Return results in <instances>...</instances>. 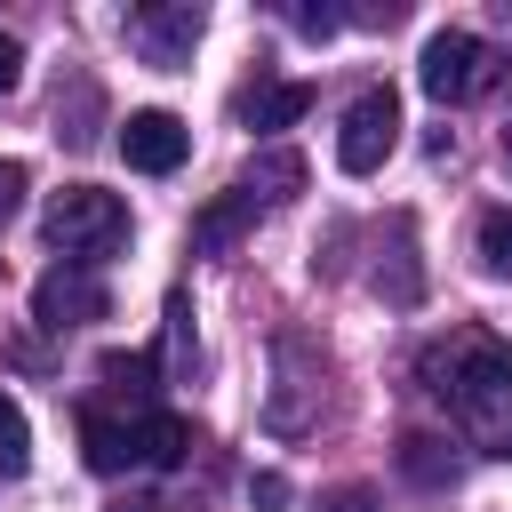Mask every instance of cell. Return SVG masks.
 <instances>
[{
    "label": "cell",
    "mask_w": 512,
    "mask_h": 512,
    "mask_svg": "<svg viewBox=\"0 0 512 512\" xmlns=\"http://www.w3.org/2000/svg\"><path fill=\"white\" fill-rule=\"evenodd\" d=\"M184 448H192V424H184V416H168V408L136 416V464L168 472V464H184Z\"/></svg>",
    "instance_id": "obj_11"
},
{
    "label": "cell",
    "mask_w": 512,
    "mask_h": 512,
    "mask_svg": "<svg viewBox=\"0 0 512 512\" xmlns=\"http://www.w3.org/2000/svg\"><path fill=\"white\" fill-rule=\"evenodd\" d=\"M80 456H88V472H128L136 464V424H120V416H104V408H80Z\"/></svg>",
    "instance_id": "obj_9"
},
{
    "label": "cell",
    "mask_w": 512,
    "mask_h": 512,
    "mask_svg": "<svg viewBox=\"0 0 512 512\" xmlns=\"http://www.w3.org/2000/svg\"><path fill=\"white\" fill-rule=\"evenodd\" d=\"M168 368L176 376L192 368V312H184V296H168Z\"/></svg>",
    "instance_id": "obj_17"
},
{
    "label": "cell",
    "mask_w": 512,
    "mask_h": 512,
    "mask_svg": "<svg viewBox=\"0 0 512 512\" xmlns=\"http://www.w3.org/2000/svg\"><path fill=\"white\" fill-rule=\"evenodd\" d=\"M248 496H256L264 512H280V504H288V480H280V472H256V480H248Z\"/></svg>",
    "instance_id": "obj_20"
},
{
    "label": "cell",
    "mask_w": 512,
    "mask_h": 512,
    "mask_svg": "<svg viewBox=\"0 0 512 512\" xmlns=\"http://www.w3.org/2000/svg\"><path fill=\"white\" fill-rule=\"evenodd\" d=\"M16 72H24V48H16V40H8V32H0V96H8V88H16Z\"/></svg>",
    "instance_id": "obj_22"
},
{
    "label": "cell",
    "mask_w": 512,
    "mask_h": 512,
    "mask_svg": "<svg viewBox=\"0 0 512 512\" xmlns=\"http://www.w3.org/2000/svg\"><path fill=\"white\" fill-rule=\"evenodd\" d=\"M200 24H208V16H200L192 0H176V8H136V16H128V40L144 48V64H160V72H176V64L192 56V40H200Z\"/></svg>",
    "instance_id": "obj_7"
},
{
    "label": "cell",
    "mask_w": 512,
    "mask_h": 512,
    "mask_svg": "<svg viewBox=\"0 0 512 512\" xmlns=\"http://www.w3.org/2000/svg\"><path fill=\"white\" fill-rule=\"evenodd\" d=\"M256 208H264V200H256L248 184H232L224 200H208V208L192 216V248H200V256H224V248H232V240L256 224Z\"/></svg>",
    "instance_id": "obj_8"
},
{
    "label": "cell",
    "mask_w": 512,
    "mask_h": 512,
    "mask_svg": "<svg viewBox=\"0 0 512 512\" xmlns=\"http://www.w3.org/2000/svg\"><path fill=\"white\" fill-rule=\"evenodd\" d=\"M400 144V96L392 88H360L344 104V136H336V168L344 176H376Z\"/></svg>",
    "instance_id": "obj_4"
},
{
    "label": "cell",
    "mask_w": 512,
    "mask_h": 512,
    "mask_svg": "<svg viewBox=\"0 0 512 512\" xmlns=\"http://www.w3.org/2000/svg\"><path fill=\"white\" fill-rule=\"evenodd\" d=\"M496 72H504V56H496L480 32H432V40H424V64H416L424 96H440V104H472V96H488Z\"/></svg>",
    "instance_id": "obj_3"
},
{
    "label": "cell",
    "mask_w": 512,
    "mask_h": 512,
    "mask_svg": "<svg viewBox=\"0 0 512 512\" xmlns=\"http://www.w3.org/2000/svg\"><path fill=\"white\" fill-rule=\"evenodd\" d=\"M240 184H248L256 200H288V192H304V160H296V152H272V160H256Z\"/></svg>",
    "instance_id": "obj_14"
},
{
    "label": "cell",
    "mask_w": 512,
    "mask_h": 512,
    "mask_svg": "<svg viewBox=\"0 0 512 512\" xmlns=\"http://www.w3.org/2000/svg\"><path fill=\"white\" fill-rule=\"evenodd\" d=\"M112 312V288H104V272L96 264H48L40 272V288H32V320L40 328H88V320H104Z\"/></svg>",
    "instance_id": "obj_5"
},
{
    "label": "cell",
    "mask_w": 512,
    "mask_h": 512,
    "mask_svg": "<svg viewBox=\"0 0 512 512\" xmlns=\"http://www.w3.org/2000/svg\"><path fill=\"white\" fill-rule=\"evenodd\" d=\"M320 512H376V488H336L320 496Z\"/></svg>",
    "instance_id": "obj_21"
},
{
    "label": "cell",
    "mask_w": 512,
    "mask_h": 512,
    "mask_svg": "<svg viewBox=\"0 0 512 512\" xmlns=\"http://www.w3.org/2000/svg\"><path fill=\"white\" fill-rule=\"evenodd\" d=\"M312 112V80H272V88H248L240 96V120L248 128H288Z\"/></svg>",
    "instance_id": "obj_10"
},
{
    "label": "cell",
    "mask_w": 512,
    "mask_h": 512,
    "mask_svg": "<svg viewBox=\"0 0 512 512\" xmlns=\"http://www.w3.org/2000/svg\"><path fill=\"white\" fill-rule=\"evenodd\" d=\"M24 464H32V424H24L16 392H0V480H16Z\"/></svg>",
    "instance_id": "obj_15"
},
{
    "label": "cell",
    "mask_w": 512,
    "mask_h": 512,
    "mask_svg": "<svg viewBox=\"0 0 512 512\" xmlns=\"http://www.w3.org/2000/svg\"><path fill=\"white\" fill-rule=\"evenodd\" d=\"M48 248H64V264H104L128 248V200L120 192H96V184H64L40 216Z\"/></svg>",
    "instance_id": "obj_2"
},
{
    "label": "cell",
    "mask_w": 512,
    "mask_h": 512,
    "mask_svg": "<svg viewBox=\"0 0 512 512\" xmlns=\"http://www.w3.org/2000/svg\"><path fill=\"white\" fill-rule=\"evenodd\" d=\"M472 256H480V272H512V208H480V224H472Z\"/></svg>",
    "instance_id": "obj_13"
},
{
    "label": "cell",
    "mask_w": 512,
    "mask_h": 512,
    "mask_svg": "<svg viewBox=\"0 0 512 512\" xmlns=\"http://www.w3.org/2000/svg\"><path fill=\"white\" fill-rule=\"evenodd\" d=\"M24 184H32V176H24V160H0V224L16 216V200H24Z\"/></svg>",
    "instance_id": "obj_19"
},
{
    "label": "cell",
    "mask_w": 512,
    "mask_h": 512,
    "mask_svg": "<svg viewBox=\"0 0 512 512\" xmlns=\"http://www.w3.org/2000/svg\"><path fill=\"white\" fill-rule=\"evenodd\" d=\"M184 152H192V128H184L176 112L144 104V112H128V120H120V160H128V168L168 176V168H184Z\"/></svg>",
    "instance_id": "obj_6"
},
{
    "label": "cell",
    "mask_w": 512,
    "mask_h": 512,
    "mask_svg": "<svg viewBox=\"0 0 512 512\" xmlns=\"http://www.w3.org/2000/svg\"><path fill=\"white\" fill-rule=\"evenodd\" d=\"M416 376L424 392L448 408V424L480 448V456H504L512 464V344L488 336V328H448L416 352Z\"/></svg>",
    "instance_id": "obj_1"
},
{
    "label": "cell",
    "mask_w": 512,
    "mask_h": 512,
    "mask_svg": "<svg viewBox=\"0 0 512 512\" xmlns=\"http://www.w3.org/2000/svg\"><path fill=\"white\" fill-rule=\"evenodd\" d=\"M96 376H104L112 392H128V400H152V360H144V352H104Z\"/></svg>",
    "instance_id": "obj_16"
},
{
    "label": "cell",
    "mask_w": 512,
    "mask_h": 512,
    "mask_svg": "<svg viewBox=\"0 0 512 512\" xmlns=\"http://www.w3.org/2000/svg\"><path fill=\"white\" fill-rule=\"evenodd\" d=\"M504 160H512V136H504Z\"/></svg>",
    "instance_id": "obj_23"
},
{
    "label": "cell",
    "mask_w": 512,
    "mask_h": 512,
    "mask_svg": "<svg viewBox=\"0 0 512 512\" xmlns=\"http://www.w3.org/2000/svg\"><path fill=\"white\" fill-rule=\"evenodd\" d=\"M288 24H296V32H312V40H328V32L344 24V8H288Z\"/></svg>",
    "instance_id": "obj_18"
},
{
    "label": "cell",
    "mask_w": 512,
    "mask_h": 512,
    "mask_svg": "<svg viewBox=\"0 0 512 512\" xmlns=\"http://www.w3.org/2000/svg\"><path fill=\"white\" fill-rule=\"evenodd\" d=\"M400 472H408L416 488H456V456H440L432 432H408V440H400Z\"/></svg>",
    "instance_id": "obj_12"
}]
</instances>
